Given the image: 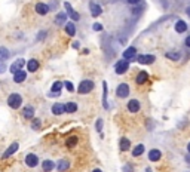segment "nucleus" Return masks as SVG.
Instances as JSON below:
<instances>
[{"instance_id": "obj_1", "label": "nucleus", "mask_w": 190, "mask_h": 172, "mask_svg": "<svg viewBox=\"0 0 190 172\" xmlns=\"http://www.w3.org/2000/svg\"><path fill=\"white\" fill-rule=\"evenodd\" d=\"M7 104H9V107H12V108H20L21 104H22V97H21L20 93H12L7 98Z\"/></svg>"}, {"instance_id": "obj_2", "label": "nucleus", "mask_w": 190, "mask_h": 172, "mask_svg": "<svg viewBox=\"0 0 190 172\" xmlns=\"http://www.w3.org/2000/svg\"><path fill=\"white\" fill-rule=\"evenodd\" d=\"M92 89H94V82L92 80H83V82H80V85L77 88L79 93H89Z\"/></svg>"}, {"instance_id": "obj_3", "label": "nucleus", "mask_w": 190, "mask_h": 172, "mask_svg": "<svg viewBox=\"0 0 190 172\" xmlns=\"http://www.w3.org/2000/svg\"><path fill=\"white\" fill-rule=\"evenodd\" d=\"M128 68H129V62L126 60H122V61H119V62L116 64L115 71L117 74H125L126 71H128Z\"/></svg>"}, {"instance_id": "obj_4", "label": "nucleus", "mask_w": 190, "mask_h": 172, "mask_svg": "<svg viewBox=\"0 0 190 172\" xmlns=\"http://www.w3.org/2000/svg\"><path fill=\"white\" fill-rule=\"evenodd\" d=\"M116 93H117L119 98H126V97L129 95V86L126 85V83H120V85L117 86Z\"/></svg>"}, {"instance_id": "obj_5", "label": "nucleus", "mask_w": 190, "mask_h": 172, "mask_svg": "<svg viewBox=\"0 0 190 172\" xmlns=\"http://www.w3.org/2000/svg\"><path fill=\"white\" fill-rule=\"evenodd\" d=\"M64 7H66V12H67V15L71 18V20H73V21H79V18H80V16H79V13H77L75 9L71 7V5H70L68 2H66V3H64Z\"/></svg>"}, {"instance_id": "obj_6", "label": "nucleus", "mask_w": 190, "mask_h": 172, "mask_svg": "<svg viewBox=\"0 0 190 172\" xmlns=\"http://www.w3.org/2000/svg\"><path fill=\"white\" fill-rule=\"evenodd\" d=\"M137 61L140 64H152V62H155V57L153 55H138Z\"/></svg>"}, {"instance_id": "obj_7", "label": "nucleus", "mask_w": 190, "mask_h": 172, "mask_svg": "<svg viewBox=\"0 0 190 172\" xmlns=\"http://www.w3.org/2000/svg\"><path fill=\"white\" fill-rule=\"evenodd\" d=\"M37 163H39V159H37L36 154H27V157H25V165L30 166V168H34V166H37Z\"/></svg>"}, {"instance_id": "obj_8", "label": "nucleus", "mask_w": 190, "mask_h": 172, "mask_svg": "<svg viewBox=\"0 0 190 172\" xmlns=\"http://www.w3.org/2000/svg\"><path fill=\"white\" fill-rule=\"evenodd\" d=\"M135 55H137V49L135 48H128L125 52H123V60H132V58H135Z\"/></svg>"}, {"instance_id": "obj_9", "label": "nucleus", "mask_w": 190, "mask_h": 172, "mask_svg": "<svg viewBox=\"0 0 190 172\" xmlns=\"http://www.w3.org/2000/svg\"><path fill=\"white\" fill-rule=\"evenodd\" d=\"M18 147H20V144H18V143H14V144H11V146H9V148H7L6 152L3 153V156H2V157H3V159L9 157L11 154H14V153L18 150Z\"/></svg>"}, {"instance_id": "obj_10", "label": "nucleus", "mask_w": 190, "mask_h": 172, "mask_svg": "<svg viewBox=\"0 0 190 172\" xmlns=\"http://www.w3.org/2000/svg\"><path fill=\"white\" fill-rule=\"evenodd\" d=\"M128 110L131 113H138L140 111V102L137 99H131L128 102Z\"/></svg>"}, {"instance_id": "obj_11", "label": "nucleus", "mask_w": 190, "mask_h": 172, "mask_svg": "<svg viewBox=\"0 0 190 172\" xmlns=\"http://www.w3.org/2000/svg\"><path fill=\"white\" fill-rule=\"evenodd\" d=\"M161 157H162V153L159 150H156V148H153V150L149 152V160H152V162H157Z\"/></svg>"}, {"instance_id": "obj_12", "label": "nucleus", "mask_w": 190, "mask_h": 172, "mask_svg": "<svg viewBox=\"0 0 190 172\" xmlns=\"http://www.w3.org/2000/svg\"><path fill=\"white\" fill-rule=\"evenodd\" d=\"M89 9H91V13H92V16H100L102 12V9L100 5H97V3H91L89 5Z\"/></svg>"}, {"instance_id": "obj_13", "label": "nucleus", "mask_w": 190, "mask_h": 172, "mask_svg": "<svg viewBox=\"0 0 190 172\" xmlns=\"http://www.w3.org/2000/svg\"><path fill=\"white\" fill-rule=\"evenodd\" d=\"M36 12L39 13V15H46L49 12V6L45 5V3H37L36 5Z\"/></svg>"}, {"instance_id": "obj_14", "label": "nucleus", "mask_w": 190, "mask_h": 172, "mask_svg": "<svg viewBox=\"0 0 190 172\" xmlns=\"http://www.w3.org/2000/svg\"><path fill=\"white\" fill-rule=\"evenodd\" d=\"M147 80H149V73H147V71H141V73L137 76L135 82L138 83V85H142V83H146Z\"/></svg>"}, {"instance_id": "obj_15", "label": "nucleus", "mask_w": 190, "mask_h": 172, "mask_svg": "<svg viewBox=\"0 0 190 172\" xmlns=\"http://www.w3.org/2000/svg\"><path fill=\"white\" fill-rule=\"evenodd\" d=\"M64 111H66V106H64V104H54V106H52V113L57 114V116L62 114Z\"/></svg>"}, {"instance_id": "obj_16", "label": "nucleus", "mask_w": 190, "mask_h": 172, "mask_svg": "<svg viewBox=\"0 0 190 172\" xmlns=\"http://www.w3.org/2000/svg\"><path fill=\"white\" fill-rule=\"evenodd\" d=\"M24 66V60H16L14 62V64H12V66H11V71H12V73H16V71H20L21 70V67Z\"/></svg>"}, {"instance_id": "obj_17", "label": "nucleus", "mask_w": 190, "mask_h": 172, "mask_svg": "<svg viewBox=\"0 0 190 172\" xmlns=\"http://www.w3.org/2000/svg\"><path fill=\"white\" fill-rule=\"evenodd\" d=\"M25 77H27V74L24 73L22 70H20V71H16V73L14 74V82L21 83V82H24V80H25Z\"/></svg>"}, {"instance_id": "obj_18", "label": "nucleus", "mask_w": 190, "mask_h": 172, "mask_svg": "<svg viewBox=\"0 0 190 172\" xmlns=\"http://www.w3.org/2000/svg\"><path fill=\"white\" fill-rule=\"evenodd\" d=\"M66 20H67V13L66 12H61L57 15V18H55V22L58 24V25H66Z\"/></svg>"}, {"instance_id": "obj_19", "label": "nucleus", "mask_w": 190, "mask_h": 172, "mask_svg": "<svg viewBox=\"0 0 190 172\" xmlns=\"http://www.w3.org/2000/svg\"><path fill=\"white\" fill-rule=\"evenodd\" d=\"M186 30H187V24H186L184 21H177V24H175L177 33H184Z\"/></svg>"}, {"instance_id": "obj_20", "label": "nucleus", "mask_w": 190, "mask_h": 172, "mask_svg": "<svg viewBox=\"0 0 190 172\" xmlns=\"http://www.w3.org/2000/svg\"><path fill=\"white\" fill-rule=\"evenodd\" d=\"M27 68H28V71H36V70L39 68V61L37 60H30L27 62Z\"/></svg>"}, {"instance_id": "obj_21", "label": "nucleus", "mask_w": 190, "mask_h": 172, "mask_svg": "<svg viewBox=\"0 0 190 172\" xmlns=\"http://www.w3.org/2000/svg\"><path fill=\"white\" fill-rule=\"evenodd\" d=\"M33 116H34L33 107H25V108H24V117H25V119H33Z\"/></svg>"}, {"instance_id": "obj_22", "label": "nucleus", "mask_w": 190, "mask_h": 172, "mask_svg": "<svg viewBox=\"0 0 190 172\" xmlns=\"http://www.w3.org/2000/svg\"><path fill=\"white\" fill-rule=\"evenodd\" d=\"M129 147H131V143H129L128 138H122V139H120V150H122V152L129 150Z\"/></svg>"}, {"instance_id": "obj_23", "label": "nucleus", "mask_w": 190, "mask_h": 172, "mask_svg": "<svg viewBox=\"0 0 190 172\" xmlns=\"http://www.w3.org/2000/svg\"><path fill=\"white\" fill-rule=\"evenodd\" d=\"M66 31H67L68 36H75L76 33V27L73 22H68V24H66Z\"/></svg>"}, {"instance_id": "obj_24", "label": "nucleus", "mask_w": 190, "mask_h": 172, "mask_svg": "<svg viewBox=\"0 0 190 172\" xmlns=\"http://www.w3.org/2000/svg\"><path fill=\"white\" fill-rule=\"evenodd\" d=\"M42 168L45 169L46 172L52 171L54 169V162H51V160H43V163H42Z\"/></svg>"}, {"instance_id": "obj_25", "label": "nucleus", "mask_w": 190, "mask_h": 172, "mask_svg": "<svg viewBox=\"0 0 190 172\" xmlns=\"http://www.w3.org/2000/svg\"><path fill=\"white\" fill-rule=\"evenodd\" d=\"M77 110V104L76 102H67L66 104V111L67 113H75Z\"/></svg>"}, {"instance_id": "obj_26", "label": "nucleus", "mask_w": 190, "mask_h": 172, "mask_svg": "<svg viewBox=\"0 0 190 172\" xmlns=\"http://www.w3.org/2000/svg\"><path fill=\"white\" fill-rule=\"evenodd\" d=\"M142 153H144V146H142V144H138V146L132 150V154H134L135 157H137V156H141Z\"/></svg>"}, {"instance_id": "obj_27", "label": "nucleus", "mask_w": 190, "mask_h": 172, "mask_svg": "<svg viewBox=\"0 0 190 172\" xmlns=\"http://www.w3.org/2000/svg\"><path fill=\"white\" fill-rule=\"evenodd\" d=\"M9 58V51L6 48H0V61H6Z\"/></svg>"}, {"instance_id": "obj_28", "label": "nucleus", "mask_w": 190, "mask_h": 172, "mask_svg": "<svg viewBox=\"0 0 190 172\" xmlns=\"http://www.w3.org/2000/svg\"><path fill=\"white\" fill-rule=\"evenodd\" d=\"M166 58H168V60H172V61H178L181 58V55L178 52H168L166 53Z\"/></svg>"}, {"instance_id": "obj_29", "label": "nucleus", "mask_w": 190, "mask_h": 172, "mask_svg": "<svg viewBox=\"0 0 190 172\" xmlns=\"http://www.w3.org/2000/svg\"><path fill=\"white\" fill-rule=\"evenodd\" d=\"M61 88H62V83H61V82H54V85H52V88H51V91L58 95V92H60V89H61Z\"/></svg>"}, {"instance_id": "obj_30", "label": "nucleus", "mask_w": 190, "mask_h": 172, "mask_svg": "<svg viewBox=\"0 0 190 172\" xmlns=\"http://www.w3.org/2000/svg\"><path fill=\"white\" fill-rule=\"evenodd\" d=\"M66 169H68V162L67 160H60V163H58V171H61V172H64Z\"/></svg>"}, {"instance_id": "obj_31", "label": "nucleus", "mask_w": 190, "mask_h": 172, "mask_svg": "<svg viewBox=\"0 0 190 172\" xmlns=\"http://www.w3.org/2000/svg\"><path fill=\"white\" fill-rule=\"evenodd\" d=\"M102 89H104V97H102V102H104V107H106V108H109V104H107V83H106V82H104V83H102Z\"/></svg>"}, {"instance_id": "obj_32", "label": "nucleus", "mask_w": 190, "mask_h": 172, "mask_svg": "<svg viewBox=\"0 0 190 172\" xmlns=\"http://www.w3.org/2000/svg\"><path fill=\"white\" fill-rule=\"evenodd\" d=\"M76 144H77V138H76V137H70V138L66 141V146H68V147H75Z\"/></svg>"}, {"instance_id": "obj_33", "label": "nucleus", "mask_w": 190, "mask_h": 172, "mask_svg": "<svg viewBox=\"0 0 190 172\" xmlns=\"http://www.w3.org/2000/svg\"><path fill=\"white\" fill-rule=\"evenodd\" d=\"M64 86L67 88V91H70V92H73V91H75V86H73V83H71V82H66V83H64Z\"/></svg>"}, {"instance_id": "obj_34", "label": "nucleus", "mask_w": 190, "mask_h": 172, "mask_svg": "<svg viewBox=\"0 0 190 172\" xmlns=\"http://www.w3.org/2000/svg\"><path fill=\"white\" fill-rule=\"evenodd\" d=\"M101 129H102V120L98 119L97 120V131H98V132H101Z\"/></svg>"}, {"instance_id": "obj_35", "label": "nucleus", "mask_w": 190, "mask_h": 172, "mask_svg": "<svg viewBox=\"0 0 190 172\" xmlns=\"http://www.w3.org/2000/svg\"><path fill=\"white\" fill-rule=\"evenodd\" d=\"M94 30H95V31H101V30H102V25L100 24V22H95V24H94Z\"/></svg>"}, {"instance_id": "obj_36", "label": "nucleus", "mask_w": 190, "mask_h": 172, "mask_svg": "<svg viewBox=\"0 0 190 172\" xmlns=\"http://www.w3.org/2000/svg\"><path fill=\"white\" fill-rule=\"evenodd\" d=\"M5 71H6V64L0 62V73H5Z\"/></svg>"}, {"instance_id": "obj_37", "label": "nucleus", "mask_w": 190, "mask_h": 172, "mask_svg": "<svg viewBox=\"0 0 190 172\" xmlns=\"http://www.w3.org/2000/svg\"><path fill=\"white\" fill-rule=\"evenodd\" d=\"M140 2H141V0H128V3H129V5H138Z\"/></svg>"}, {"instance_id": "obj_38", "label": "nucleus", "mask_w": 190, "mask_h": 172, "mask_svg": "<svg viewBox=\"0 0 190 172\" xmlns=\"http://www.w3.org/2000/svg\"><path fill=\"white\" fill-rule=\"evenodd\" d=\"M122 171H123V172H131L132 169H131V166H129V165H126V166H123Z\"/></svg>"}, {"instance_id": "obj_39", "label": "nucleus", "mask_w": 190, "mask_h": 172, "mask_svg": "<svg viewBox=\"0 0 190 172\" xmlns=\"http://www.w3.org/2000/svg\"><path fill=\"white\" fill-rule=\"evenodd\" d=\"M184 45H186L187 48H190V36H189V37H187L186 40H184Z\"/></svg>"}, {"instance_id": "obj_40", "label": "nucleus", "mask_w": 190, "mask_h": 172, "mask_svg": "<svg viewBox=\"0 0 190 172\" xmlns=\"http://www.w3.org/2000/svg\"><path fill=\"white\" fill-rule=\"evenodd\" d=\"M39 122H40V120H34V123H33V126H34V128H39V125H40Z\"/></svg>"}, {"instance_id": "obj_41", "label": "nucleus", "mask_w": 190, "mask_h": 172, "mask_svg": "<svg viewBox=\"0 0 190 172\" xmlns=\"http://www.w3.org/2000/svg\"><path fill=\"white\" fill-rule=\"evenodd\" d=\"M186 162H187V163H190V156H186Z\"/></svg>"}, {"instance_id": "obj_42", "label": "nucleus", "mask_w": 190, "mask_h": 172, "mask_svg": "<svg viewBox=\"0 0 190 172\" xmlns=\"http://www.w3.org/2000/svg\"><path fill=\"white\" fill-rule=\"evenodd\" d=\"M186 13H187V15L190 16V7H187V9H186Z\"/></svg>"}, {"instance_id": "obj_43", "label": "nucleus", "mask_w": 190, "mask_h": 172, "mask_svg": "<svg viewBox=\"0 0 190 172\" xmlns=\"http://www.w3.org/2000/svg\"><path fill=\"white\" fill-rule=\"evenodd\" d=\"M94 172H101V169H94Z\"/></svg>"}, {"instance_id": "obj_44", "label": "nucleus", "mask_w": 190, "mask_h": 172, "mask_svg": "<svg viewBox=\"0 0 190 172\" xmlns=\"http://www.w3.org/2000/svg\"><path fill=\"white\" fill-rule=\"evenodd\" d=\"M187 150H189V153H190V144H189V146H187Z\"/></svg>"}]
</instances>
